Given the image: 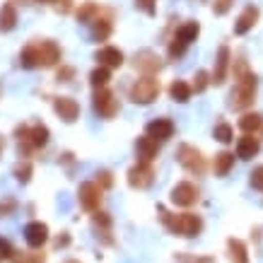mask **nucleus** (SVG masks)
Instances as JSON below:
<instances>
[{
    "label": "nucleus",
    "instance_id": "f8f14e48",
    "mask_svg": "<svg viewBox=\"0 0 263 263\" xmlns=\"http://www.w3.org/2000/svg\"><path fill=\"white\" fill-rule=\"evenodd\" d=\"M261 152V140L254 136V133H244V136L237 140V157L244 162L254 160L256 155Z\"/></svg>",
    "mask_w": 263,
    "mask_h": 263
},
{
    "label": "nucleus",
    "instance_id": "79ce46f5",
    "mask_svg": "<svg viewBox=\"0 0 263 263\" xmlns=\"http://www.w3.org/2000/svg\"><path fill=\"white\" fill-rule=\"evenodd\" d=\"M68 241H70V237H68V234H63V237H58L56 247H65V244H68Z\"/></svg>",
    "mask_w": 263,
    "mask_h": 263
},
{
    "label": "nucleus",
    "instance_id": "39448f33",
    "mask_svg": "<svg viewBox=\"0 0 263 263\" xmlns=\"http://www.w3.org/2000/svg\"><path fill=\"white\" fill-rule=\"evenodd\" d=\"M157 97H160V80H155L152 75L136 80V85L130 87V99L136 104H152Z\"/></svg>",
    "mask_w": 263,
    "mask_h": 263
},
{
    "label": "nucleus",
    "instance_id": "2eb2a0df",
    "mask_svg": "<svg viewBox=\"0 0 263 263\" xmlns=\"http://www.w3.org/2000/svg\"><path fill=\"white\" fill-rule=\"evenodd\" d=\"M24 239L32 249H39L46 244L48 239V227L44 222H29L24 227Z\"/></svg>",
    "mask_w": 263,
    "mask_h": 263
},
{
    "label": "nucleus",
    "instance_id": "b1692460",
    "mask_svg": "<svg viewBox=\"0 0 263 263\" xmlns=\"http://www.w3.org/2000/svg\"><path fill=\"white\" fill-rule=\"evenodd\" d=\"M198 34H200V24L198 22H186V24H181V27L176 29V36H179L181 41H186L189 46L198 39Z\"/></svg>",
    "mask_w": 263,
    "mask_h": 263
},
{
    "label": "nucleus",
    "instance_id": "5701e85b",
    "mask_svg": "<svg viewBox=\"0 0 263 263\" xmlns=\"http://www.w3.org/2000/svg\"><path fill=\"white\" fill-rule=\"evenodd\" d=\"M136 65H138V68H140L143 72L152 75V72H157V70H160V58L155 56L152 51H143V53H138Z\"/></svg>",
    "mask_w": 263,
    "mask_h": 263
},
{
    "label": "nucleus",
    "instance_id": "f03ea898",
    "mask_svg": "<svg viewBox=\"0 0 263 263\" xmlns=\"http://www.w3.org/2000/svg\"><path fill=\"white\" fill-rule=\"evenodd\" d=\"M160 213L162 224L167 227L172 234H179V237H186V239H193L203 232V217L196 215V213H169L167 208H157Z\"/></svg>",
    "mask_w": 263,
    "mask_h": 263
},
{
    "label": "nucleus",
    "instance_id": "9b49d317",
    "mask_svg": "<svg viewBox=\"0 0 263 263\" xmlns=\"http://www.w3.org/2000/svg\"><path fill=\"white\" fill-rule=\"evenodd\" d=\"M145 136L155 138L157 143H164L174 136V123H172V119H155L145 126Z\"/></svg>",
    "mask_w": 263,
    "mask_h": 263
},
{
    "label": "nucleus",
    "instance_id": "ea45409f",
    "mask_svg": "<svg viewBox=\"0 0 263 263\" xmlns=\"http://www.w3.org/2000/svg\"><path fill=\"white\" fill-rule=\"evenodd\" d=\"M99 179H102V183L104 186H106V189H109V186H111V174H109V172H99Z\"/></svg>",
    "mask_w": 263,
    "mask_h": 263
},
{
    "label": "nucleus",
    "instance_id": "58836bf2",
    "mask_svg": "<svg viewBox=\"0 0 263 263\" xmlns=\"http://www.w3.org/2000/svg\"><path fill=\"white\" fill-rule=\"evenodd\" d=\"M95 224H97V227L109 230V227H111V217L106 215V213H97V215H95Z\"/></svg>",
    "mask_w": 263,
    "mask_h": 263
},
{
    "label": "nucleus",
    "instance_id": "423d86ee",
    "mask_svg": "<svg viewBox=\"0 0 263 263\" xmlns=\"http://www.w3.org/2000/svg\"><path fill=\"white\" fill-rule=\"evenodd\" d=\"M172 203L174 205H179V208H191V205H196L198 203V198H200V191H198V186L196 183H191V181H179L172 189Z\"/></svg>",
    "mask_w": 263,
    "mask_h": 263
},
{
    "label": "nucleus",
    "instance_id": "1a4fd4ad",
    "mask_svg": "<svg viewBox=\"0 0 263 263\" xmlns=\"http://www.w3.org/2000/svg\"><path fill=\"white\" fill-rule=\"evenodd\" d=\"M258 20H261V10L256 8V5H247V8L239 12L237 22H234V34H237V36L249 34L256 24H258Z\"/></svg>",
    "mask_w": 263,
    "mask_h": 263
},
{
    "label": "nucleus",
    "instance_id": "bb28decb",
    "mask_svg": "<svg viewBox=\"0 0 263 263\" xmlns=\"http://www.w3.org/2000/svg\"><path fill=\"white\" fill-rule=\"evenodd\" d=\"M109 80H111V70H109L106 65H99V68H95V70L89 72V82H92V87L95 89L106 87V82Z\"/></svg>",
    "mask_w": 263,
    "mask_h": 263
},
{
    "label": "nucleus",
    "instance_id": "cd10ccee",
    "mask_svg": "<svg viewBox=\"0 0 263 263\" xmlns=\"http://www.w3.org/2000/svg\"><path fill=\"white\" fill-rule=\"evenodd\" d=\"M208 85H213V75L208 70H198L196 75H193V92H205Z\"/></svg>",
    "mask_w": 263,
    "mask_h": 263
},
{
    "label": "nucleus",
    "instance_id": "a211bd4d",
    "mask_svg": "<svg viewBox=\"0 0 263 263\" xmlns=\"http://www.w3.org/2000/svg\"><path fill=\"white\" fill-rule=\"evenodd\" d=\"M232 167H234V152L222 150L213 157V174L215 176H227L232 172Z\"/></svg>",
    "mask_w": 263,
    "mask_h": 263
},
{
    "label": "nucleus",
    "instance_id": "a878e982",
    "mask_svg": "<svg viewBox=\"0 0 263 263\" xmlns=\"http://www.w3.org/2000/svg\"><path fill=\"white\" fill-rule=\"evenodd\" d=\"M48 138H51V133H48V128L44 123H36V126L29 128V143L34 147H44L48 143Z\"/></svg>",
    "mask_w": 263,
    "mask_h": 263
},
{
    "label": "nucleus",
    "instance_id": "e433bc0d",
    "mask_svg": "<svg viewBox=\"0 0 263 263\" xmlns=\"http://www.w3.org/2000/svg\"><path fill=\"white\" fill-rule=\"evenodd\" d=\"M17 208V200L15 198H5V200H0V217H8L12 210Z\"/></svg>",
    "mask_w": 263,
    "mask_h": 263
},
{
    "label": "nucleus",
    "instance_id": "0eeeda50",
    "mask_svg": "<svg viewBox=\"0 0 263 263\" xmlns=\"http://www.w3.org/2000/svg\"><path fill=\"white\" fill-rule=\"evenodd\" d=\"M232 51L227 44H222V46L217 48V53H215V68H213V85L215 87H220V85H224V80H227V75H230L232 70Z\"/></svg>",
    "mask_w": 263,
    "mask_h": 263
},
{
    "label": "nucleus",
    "instance_id": "393cba45",
    "mask_svg": "<svg viewBox=\"0 0 263 263\" xmlns=\"http://www.w3.org/2000/svg\"><path fill=\"white\" fill-rule=\"evenodd\" d=\"M213 138H215L217 143H222V145L234 143V128H232L227 121H220V123L213 128Z\"/></svg>",
    "mask_w": 263,
    "mask_h": 263
},
{
    "label": "nucleus",
    "instance_id": "412c9836",
    "mask_svg": "<svg viewBox=\"0 0 263 263\" xmlns=\"http://www.w3.org/2000/svg\"><path fill=\"white\" fill-rule=\"evenodd\" d=\"M239 128L244 133H256L263 128V114L258 111H244L239 119Z\"/></svg>",
    "mask_w": 263,
    "mask_h": 263
},
{
    "label": "nucleus",
    "instance_id": "7ed1b4c3",
    "mask_svg": "<svg viewBox=\"0 0 263 263\" xmlns=\"http://www.w3.org/2000/svg\"><path fill=\"white\" fill-rule=\"evenodd\" d=\"M61 61V48L53 44V41H36L32 46H27L20 53V65L22 68H36V65H44V68H51Z\"/></svg>",
    "mask_w": 263,
    "mask_h": 263
},
{
    "label": "nucleus",
    "instance_id": "c756f323",
    "mask_svg": "<svg viewBox=\"0 0 263 263\" xmlns=\"http://www.w3.org/2000/svg\"><path fill=\"white\" fill-rule=\"evenodd\" d=\"M97 15H99V8H97V3H85L80 10H78V20L80 22H95Z\"/></svg>",
    "mask_w": 263,
    "mask_h": 263
},
{
    "label": "nucleus",
    "instance_id": "aec40b11",
    "mask_svg": "<svg viewBox=\"0 0 263 263\" xmlns=\"http://www.w3.org/2000/svg\"><path fill=\"white\" fill-rule=\"evenodd\" d=\"M191 95H193V87L186 80H174L172 85H169V97L179 104H186L189 99H191Z\"/></svg>",
    "mask_w": 263,
    "mask_h": 263
},
{
    "label": "nucleus",
    "instance_id": "2f4dec72",
    "mask_svg": "<svg viewBox=\"0 0 263 263\" xmlns=\"http://www.w3.org/2000/svg\"><path fill=\"white\" fill-rule=\"evenodd\" d=\"M186 48H189V44H186V41H181L179 36H174V39H172V44H169V58H181L183 53H186Z\"/></svg>",
    "mask_w": 263,
    "mask_h": 263
},
{
    "label": "nucleus",
    "instance_id": "4be33fe9",
    "mask_svg": "<svg viewBox=\"0 0 263 263\" xmlns=\"http://www.w3.org/2000/svg\"><path fill=\"white\" fill-rule=\"evenodd\" d=\"M17 27V10L12 3H5L0 8V32H12Z\"/></svg>",
    "mask_w": 263,
    "mask_h": 263
},
{
    "label": "nucleus",
    "instance_id": "7c9ffc66",
    "mask_svg": "<svg viewBox=\"0 0 263 263\" xmlns=\"http://www.w3.org/2000/svg\"><path fill=\"white\" fill-rule=\"evenodd\" d=\"M176 261L179 263H215V258L213 256H193V254L181 251V254H176Z\"/></svg>",
    "mask_w": 263,
    "mask_h": 263
},
{
    "label": "nucleus",
    "instance_id": "6e6552de",
    "mask_svg": "<svg viewBox=\"0 0 263 263\" xmlns=\"http://www.w3.org/2000/svg\"><path fill=\"white\" fill-rule=\"evenodd\" d=\"M92 104H95V111L102 116V119H111L119 111V99L114 97V92L109 89H97L95 97H92Z\"/></svg>",
    "mask_w": 263,
    "mask_h": 263
},
{
    "label": "nucleus",
    "instance_id": "f257e3e1",
    "mask_svg": "<svg viewBox=\"0 0 263 263\" xmlns=\"http://www.w3.org/2000/svg\"><path fill=\"white\" fill-rule=\"evenodd\" d=\"M232 72H234V80L237 82H234V89L230 92V109H234V111H247L256 99L258 78L251 72V68H249V63L244 58L232 61Z\"/></svg>",
    "mask_w": 263,
    "mask_h": 263
},
{
    "label": "nucleus",
    "instance_id": "dca6fc26",
    "mask_svg": "<svg viewBox=\"0 0 263 263\" xmlns=\"http://www.w3.org/2000/svg\"><path fill=\"white\" fill-rule=\"evenodd\" d=\"M157 150H160V145H157V140H155V138H150V136L138 138V143H136L138 162H145V164H150V162L157 157Z\"/></svg>",
    "mask_w": 263,
    "mask_h": 263
},
{
    "label": "nucleus",
    "instance_id": "a18cd8bd",
    "mask_svg": "<svg viewBox=\"0 0 263 263\" xmlns=\"http://www.w3.org/2000/svg\"><path fill=\"white\" fill-rule=\"evenodd\" d=\"M39 3H48V0H39Z\"/></svg>",
    "mask_w": 263,
    "mask_h": 263
},
{
    "label": "nucleus",
    "instance_id": "6ab92c4d",
    "mask_svg": "<svg viewBox=\"0 0 263 263\" xmlns=\"http://www.w3.org/2000/svg\"><path fill=\"white\" fill-rule=\"evenodd\" d=\"M227 256H230L232 263H249V249L241 239H234L230 237L227 239Z\"/></svg>",
    "mask_w": 263,
    "mask_h": 263
},
{
    "label": "nucleus",
    "instance_id": "20e7f679",
    "mask_svg": "<svg viewBox=\"0 0 263 263\" xmlns=\"http://www.w3.org/2000/svg\"><path fill=\"white\" fill-rule=\"evenodd\" d=\"M176 160H179V164H181L189 174L203 176L205 174V169H208L205 157H203V152H200L196 145H189V143L179 145V150H176Z\"/></svg>",
    "mask_w": 263,
    "mask_h": 263
},
{
    "label": "nucleus",
    "instance_id": "f704fd0d",
    "mask_svg": "<svg viewBox=\"0 0 263 263\" xmlns=\"http://www.w3.org/2000/svg\"><path fill=\"white\" fill-rule=\"evenodd\" d=\"M232 8H234V0H213V12H215L217 17L227 15Z\"/></svg>",
    "mask_w": 263,
    "mask_h": 263
},
{
    "label": "nucleus",
    "instance_id": "f3484780",
    "mask_svg": "<svg viewBox=\"0 0 263 263\" xmlns=\"http://www.w3.org/2000/svg\"><path fill=\"white\" fill-rule=\"evenodd\" d=\"M95 61L99 65H106V68H119V65L123 63V53H121L116 46H104L97 51Z\"/></svg>",
    "mask_w": 263,
    "mask_h": 263
},
{
    "label": "nucleus",
    "instance_id": "c03bdc74",
    "mask_svg": "<svg viewBox=\"0 0 263 263\" xmlns=\"http://www.w3.org/2000/svg\"><path fill=\"white\" fill-rule=\"evenodd\" d=\"M68 263H80V261H68Z\"/></svg>",
    "mask_w": 263,
    "mask_h": 263
},
{
    "label": "nucleus",
    "instance_id": "c9c22d12",
    "mask_svg": "<svg viewBox=\"0 0 263 263\" xmlns=\"http://www.w3.org/2000/svg\"><path fill=\"white\" fill-rule=\"evenodd\" d=\"M12 256H15V247H12L8 239L0 237V261H10Z\"/></svg>",
    "mask_w": 263,
    "mask_h": 263
},
{
    "label": "nucleus",
    "instance_id": "ddd939ff",
    "mask_svg": "<svg viewBox=\"0 0 263 263\" xmlns=\"http://www.w3.org/2000/svg\"><path fill=\"white\" fill-rule=\"evenodd\" d=\"M152 169L150 164H145V162H138L136 167L128 169V183L133 186V189H147L152 183Z\"/></svg>",
    "mask_w": 263,
    "mask_h": 263
},
{
    "label": "nucleus",
    "instance_id": "4468645a",
    "mask_svg": "<svg viewBox=\"0 0 263 263\" xmlns=\"http://www.w3.org/2000/svg\"><path fill=\"white\" fill-rule=\"evenodd\" d=\"M53 109L65 123H72V121H78L80 116V104L75 102L72 97H58L56 102H53Z\"/></svg>",
    "mask_w": 263,
    "mask_h": 263
},
{
    "label": "nucleus",
    "instance_id": "37998d69",
    "mask_svg": "<svg viewBox=\"0 0 263 263\" xmlns=\"http://www.w3.org/2000/svg\"><path fill=\"white\" fill-rule=\"evenodd\" d=\"M0 152H3V138H0Z\"/></svg>",
    "mask_w": 263,
    "mask_h": 263
},
{
    "label": "nucleus",
    "instance_id": "9d476101",
    "mask_svg": "<svg viewBox=\"0 0 263 263\" xmlns=\"http://www.w3.org/2000/svg\"><path fill=\"white\" fill-rule=\"evenodd\" d=\"M78 198H80V205L85 210H97L99 208V200H102V189L92 181H85L80 183L78 189Z\"/></svg>",
    "mask_w": 263,
    "mask_h": 263
},
{
    "label": "nucleus",
    "instance_id": "473e14b6",
    "mask_svg": "<svg viewBox=\"0 0 263 263\" xmlns=\"http://www.w3.org/2000/svg\"><path fill=\"white\" fill-rule=\"evenodd\" d=\"M249 183L254 186L256 191H263V164L251 169V174H249Z\"/></svg>",
    "mask_w": 263,
    "mask_h": 263
},
{
    "label": "nucleus",
    "instance_id": "a19ab883",
    "mask_svg": "<svg viewBox=\"0 0 263 263\" xmlns=\"http://www.w3.org/2000/svg\"><path fill=\"white\" fill-rule=\"evenodd\" d=\"M56 10L68 12V10H70V0H56Z\"/></svg>",
    "mask_w": 263,
    "mask_h": 263
},
{
    "label": "nucleus",
    "instance_id": "72a5a7b5",
    "mask_svg": "<svg viewBox=\"0 0 263 263\" xmlns=\"http://www.w3.org/2000/svg\"><path fill=\"white\" fill-rule=\"evenodd\" d=\"M29 176H32V164H29V162H22V164H17L15 167V179L20 183H27L29 181Z\"/></svg>",
    "mask_w": 263,
    "mask_h": 263
},
{
    "label": "nucleus",
    "instance_id": "4c0bfd02",
    "mask_svg": "<svg viewBox=\"0 0 263 263\" xmlns=\"http://www.w3.org/2000/svg\"><path fill=\"white\" fill-rule=\"evenodd\" d=\"M136 8H140L145 15H150V17L157 12V8H155V0H136Z\"/></svg>",
    "mask_w": 263,
    "mask_h": 263
},
{
    "label": "nucleus",
    "instance_id": "c85d7f7f",
    "mask_svg": "<svg viewBox=\"0 0 263 263\" xmlns=\"http://www.w3.org/2000/svg\"><path fill=\"white\" fill-rule=\"evenodd\" d=\"M111 34V22L109 20H99L97 17L95 20V29H92V36H95L97 41H106V36Z\"/></svg>",
    "mask_w": 263,
    "mask_h": 263
}]
</instances>
